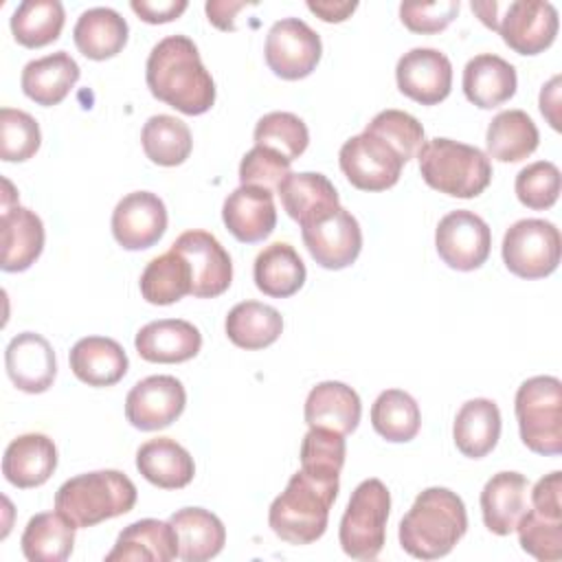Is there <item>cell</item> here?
<instances>
[{
  "instance_id": "bcb514c9",
  "label": "cell",
  "mask_w": 562,
  "mask_h": 562,
  "mask_svg": "<svg viewBox=\"0 0 562 562\" xmlns=\"http://www.w3.org/2000/svg\"><path fill=\"white\" fill-rule=\"evenodd\" d=\"M364 130L384 138L402 156L404 162L415 158L424 145L422 123L404 110H382L367 123Z\"/></svg>"
},
{
  "instance_id": "f907efd6",
  "label": "cell",
  "mask_w": 562,
  "mask_h": 562,
  "mask_svg": "<svg viewBox=\"0 0 562 562\" xmlns=\"http://www.w3.org/2000/svg\"><path fill=\"white\" fill-rule=\"evenodd\" d=\"M132 11L147 24H165L180 18L189 2L187 0H132Z\"/></svg>"
},
{
  "instance_id": "e575fe53",
  "label": "cell",
  "mask_w": 562,
  "mask_h": 562,
  "mask_svg": "<svg viewBox=\"0 0 562 562\" xmlns=\"http://www.w3.org/2000/svg\"><path fill=\"white\" fill-rule=\"evenodd\" d=\"M75 525L61 512L35 514L20 538L22 553L31 562H64L75 547Z\"/></svg>"
},
{
  "instance_id": "db71d44e",
  "label": "cell",
  "mask_w": 562,
  "mask_h": 562,
  "mask_svg": "<svg viewBox=\"0 0 562 562\" xmlns=\"http://www.w3.org/2000/svg\"><path fill=\"white\" fill-rule=\"evenodd\" d=\"M558 105H560V75H555L547 86L540 90V112L547 116L553 130H560V116H558Z\"/></svg>"
},
{
  "instance_id": "6da1fadb",
  "label": "cell",
  "mask_w": 562,
  "mask_h": 562,
  "mask_svg": "<svg viewBox=\"0 0 562 562\" xmlns=\"http://www.w3.org/2000/svg\"><path fill=\"white\" fill-rule=\"evenodd\" d=\"M145 81L158 101L189 116L204 114L215 103V81L187 35H167L151 48Z\"/></svg>"
},
{
  "instance_id": "b9f144b4",
  "label": "cell",
  "mask_w": 562,
  "mask_h": 562,
  "mask_svg": "<svg viewBox=\"0 0 562 562\" xmlns=\"http://www.w3.org/2000/svg\"><path fill=\"white\" fill-rule=\"evenodd\" d=\"M516 531L522 551L531 558L540 562H558L562 558V514L527 507Z\"/></svg>"
},
{
  "instance_id": "30bf717a",
  "label": "cell",
  "mask_w": 562,
  "mask_h": 562,
  "mask_svg": "<svg viewBox=\"0 0 562 562\" xmlns=\"http://www.w3.org/2000/svg\"><path fill=\"white\" fill-rule=\"evenodd\" d=\"M321 53L323 44L318 33L299 18H283L274 22L266 35V64L285 81L312 75L321 61Z\"/></svg>"
},
{
  "instance_id": "5b68a950",
  "label": "cell",
  "mask_w": 562,
  "mask_h": 562,
  "mask_svg": "<svg viewBox=\"0 0 562 562\" xmlns=\"http://www.w3.org/2000/svg\"><path fill=\"white\" fill-rule=\"evenodd\" d=\"M417 160L424 182L450 198H476L492 182V162L487 154L452 138L437 136L426 140L417 151Z\"/></svg>"
},
{
  "instance_id": "44dd1931",
  "label": "cell",
  "mask_w": 562,
  "mask_h": 562,
  "mask_svg": "<svg viewBox=\"0 0 562 562\" xmlns=\"http://www.w3.org/2000/svg\"><path fill=\"white\" fill-rule=\"evenodd\" d=\"M55 468L57 448L53 439L42 432H26L15 437L2 457L4 479L20 490L44 485Z\"/></svg>"
},
{
  "instance_id": "83f0119b",
  "label": "cell",
  "mask_w": 562,
  "mask_h": 562,
  "mask_svg": "<svg viewBox=\"0 0 562 562\" xmlns=\"http://www.w3.org/2000/svg\"><path fill=\"white\" fill-rule=\"evenodd\" d=\"M77 79L79 64L66 50H57L53 55L29 61L22 68L20 86L31 101L50 108L68 97Z\"/></svg>"
},
{
  "instance_id": "603a6c76",
  "label": "cell",
  "mask_w": 562,
  "mask_h": 562,
  "mask_svg": "<svg viewBox=\"0 0 562 562\" xmlns=\"http://www.w3.org/2000/svg\"><path fill=\"white\" fill-rule=\"evenodd\" d=\"M516 68L494 53H481L463 68L465 99L481 110H492L507 103L516 94Z\"/></svg>"
},
{
  "instance_id": "ba28073f",
  "label": "cell",
  "mask_w": 562,
  "mask_h": 562,
  "mask_svg": "<svg viewBox=\"0 0 562 562\" xmlns=\"http://www.w3.org/2000/svg\"><path fill=\"white\" fill-rule=\"evenodd\" d=\"M562 237L553 222L529 217L514 222L503 237V261L520 279H544L560 263Z\"/></svg>"
},
{
  "instance_id": "277c9868",
  "label": "cell",
  "mask_w": 562,
  "mask_h": 562,
  "mask_svg": "<svg viewBox=\"0 0 562 562\" xmlns=\"http://www.w3.org/2000/svg\"><path fill=\"white\" fill-rule=\"evenodd\" d=\"M136 485L119 470H94L68 479L55 494V509L77 529L127 514L136 505Z\"/></svg>"
},
{
  "instance_id": "7402d4cb",
  "label": "cell",
  "mask_w": 562,
  "mask_h": 562,
  "mask_svg": "<svg viewBox=\"0 0 562 562\" xmlns=\"http://www.w3.org/2000/svg\"><path fill=\"white\" fill-rule=\"evenodd\" d=\"M2 270L22 272L31 268L44 250V224L40 215L18 202L2 206Z\"/></svg>"
},
{
  "instance_id": "52a82bcc",
  "label": "cell",
  "mask_w": 562,
  "mask_h": 562,
  "mask_svg": "<svg viewBox=\"0 0 562 562\" xmlns=\"http://www.w3.org/2000/svg\"><path fill=\"white\" fill-rule=\"evenodd\" d=\"M391 494L380 479L362 481L347 503L340 518L338 540L353 560H375L384 547Z\"/></svg>"
},
{
  "instance_id": "7c38bea8",
  "label": "cell",
  "mask_w": 562,
  "mask_h": 562,
  "mask_svg": "<svg viewBox=\"0 0 562 562\" xmlns=\"http://www.w3.org/2000/svg\"><path fill=\"white\" fill-rule=\"evenodd\" d=\"M435 248L446 266L470 272L487 261L492 233L481 215L468 209H457L439 220L435 231Z\"/></svg>"
},
{
  "instance_id": "ab89813d",
  "label": "cell",
  "mask_w": 562,
  "mask_h": 562,
  "mask_svg": "<svg viewBox=\"0 0 562 562\" xmlns=\"http://www.w3.org/2000/svg\"><path fill=\"white\" fill-rule=\"evenodd\" d=\"M66 13L59 0H24L11 15V33L26 48L53 44L64 29Z\"/></svg>"
},
{
  "instance_id": "2e32d148",
  "label": "cell",
  "mask_w": 562,
  "mask_h": 562,
  "mask_svg": "<svg viewBox=\"0 0 562 562\" xmlns=\"http://www.w3.org/2000/svg\"><path fill=\"white\" fill-rule=\"evenodd\" d=\"M167 231V206L151 191H132L112 211V235L125 250H145Z\"/></svg>"
},
{
  "instance_id": "f5cc1de1",
  "label": "cell",
  "mask_w": 562,
  "mask_h": 562,
  "mask_svg": "<svg viewBox=\"0 0 562 562\" xmlns=\"http://www.w3.org/2000/svg\"><path fill=\"white\" fill-rule=\"evenodd\" d=\"M307 9L316 13L323 22H345L356 9L358 2H342V0H310Z\"/></svg>"
},
{
  "instance_id": "ee69618b",
  "label": "cell",
  "mask_w": 562,
  "mask_h": 562,
  "mask_svg": "<svg viewBox=\"0 0 562 562\" xmlns=\"http://www.w3.org/2000/svg\"><path fill=\"white\" fill-rule=\"evenodd\" d=\"M307 125L292 112H268L255 125V145L272 149L290 162L307 149Z\"/></svg>"
},
{
  "instance_id": "7bdbcfd3",
  "label": "cell",
  "mask_w": 562,
  "mask_h": 562,
  "mask_svg": "<svg viewBox=\"0 0 562 562\" xmlns=\"http://www.w3.org/2000/svg\"><path fill=\"white\" fill-rule=\"evenodd\" d=\"M345 454V435L329 428H310L301 441V470L316 479L338 481Z\"/></svg>"
},
{
  "instance_id": "74e56055",
  "label": "cell",
  "mask_w": 562,
  "mask_h": 562,
  "mask_svg": "<svg viewBox=\"0 0 562 562\" xmlns=\"http://www.w3.org/2000/svg\"><path fill=\"white\" fill-rule=\"evenodd\" d=\"M140 145L145 156L160 167H176L182 165L191 149L193 138L191 130L184 121L171 114H156L149 116L140 132Z\"/></svg>"
},
{
  "instance_id": "836d02e7",
  "label": "cell",
  "mask_w": 562,
  "mask_h": 562,
  "mask_svg": "<svg viewBox=\"0 0 562 562\" xmlns=\"http://www.w3.org/2000/svg\"><path fill=\"white\" fill-rule=\"evenodd\" d=\"M255 285L272 299H288L296 294L307 277L305 263L285 241H274L266 246L255 259Z\"/></svg>"
},
{
  "instance_id": "ac0fdd59",
  "label": "cell",
  "mask_w": 562,
  "mask_h": 562,
  "mask_svg": "<svg viewBox=\"0 0 562 562\" xmlns=\"http://www.w3.org/2000/svg\"><path fill=\"white\" fill-rule=\"evenodd\" d=\"M9 380L24 393H44L53 386L57 362L50 342L35 331H22L4 349Z\"/></svg>"
},
{
  "instance_id": "f1b7e54d",
  "label": "cell",
  "mask_w": 562,
  "mask_h": 562,
  "mask_svg": "<svg viewBox=\"0 0 562 562\" xmlns=\"http://www.w3.org/2000/svg\"><path fill=\"white\" fill-rule=\"evenodd\" d=\"M178 558V536L171 522L156 518H143L127 525L112 551L105 555V562L114 560H134V562H169Z\"/></svg>"
},
{
  "instance_id": "9a60e30c",
  "label": "cell",
  "mask_w": 562,
  "mask_h": 562,
  "mask_svg": "<svg viewBox=\"0 0 562 562\" xmlns=\"http://www.w3.org/2000/svg\"><path fill=\"white\" fill-rule=\"evenodd\" d=\"M187 406V391L173 375H149L138 380L125 397V417L138 430L171 426Z\"/></svg>"
},
{
  "instance_id": "f35d334b",
  "label": "cell",
  "mask_w": 562,
  "mask_h": 562,
  "mask_svg": "<svg viewBox=\"0 0 562 562\" xmlns=\"http://www.w3.org/2000/svg\"><path fill=\"white\" fill-rule=\"evenodd\" d=\"M371 426L382 439L391 443H406L417 437L422 413L413 395L402 389H386L371 406Z\"/></svg>"
},
{
  "instance_id": "7a4b0ae2",
  "label": "cell",
  "mask_w": 562,
  "mask_h": 562,
  "mask_svg": "<svg viewBox=\"0 0 562 562\" xmlns=\"http://www.w3.org/2000/svg\"><path fill=\"white\" fill-rule=\"evenodd\" d=\"M468 531V514L459 494L448 487H428L417 494L400 520V544L417 560L448 555Z\"/></svg>"
},
{
  "instance_id": "60d3db41",
  "label": "cell",
  "mask_w": 562,
  "mask_h": 562,
  "mask_svg": "<svg viewBox=\"0 0 562 562\" xmlns=\"http://www.w3.org/2000/svg\"><path fill=\"white\" fill-rule=\"evenodd\" d=\"M140 294L151 305H171L191 294L189 263L171 248L165 255L154 257L138 281Z\"/></svg>"
},
{
  "instance_id": "11a10c76",
  "label": "cell",
  "mask_w": 562,
  "mask_h": 562,
  "mask_svg": "<svg viewBox=\"0 0 562 562\" xmlns=\"http://www.w3.org/2000/svg\"><path fill=\"white\" fill-rule=\"evenodd\" d=\"M470 7L481 18V22L487 29L496 31V20H498V13H501V2H496V0H492V2H472Z\"/></svg>"
},
{
  "instance_id": "e0dca14e",
  "label": "cell",
  "mask_w": 562,
  "mask_h": 562,
  "mask_svg": "<svg viewBox=\"0 0 562 562\" xmlns=\"http://www.w3.org/2000/svg\"><path fill=\"white\" fill-rule=\"evenodd\" d=\"M395 81L402 94L422 103H441L452 88V64L437 48H411L395 66Z\"/></svg>"
},
{
  "instance_id": "8fae6325",
  "label": "cell",
  "mask_w": 562,
  "mask_h": 562,
  "mask_svg": "<svg viewBox=\"0 0 562 562\" xmlns=\"http://www.w3.org/2000/svg\"><path fill=\"white\" fill-rule=\"evenodd\" d=\"M301 237L312 259L327 270L351 266L362 250L360 224L342 206L301 224Z\"/></svg>"
},
{
  "instance_id": "ffe728a7",
  "label": "cell",
  "mask_w": 562,
  "mask_h": 562,
  "mask_svg": "<svg viewBox=\"0 0 562 562\" xmlns=\"http://www.w3.org/2000/svg\"><path fill=\"white\" fill-rule=\"evenodd\" d=\"M136 351L147 362L176 364L198 356L202 347L200 329L182 318H160L143 325L134 338Z\"/></svg>"
},
{
  "instance_id": "4fadbf2b",
  "label": "cell",
  "mask_w": 562,
  "mask_h": 562,
  "mask_svg": "<svg viewBox=\"0 0 562 562\" xmlns=\"http://www.w3.org/2000/svg\"><path fill=\"white\" fill-rule=\"evenodd\" d=\"M191 270V294L198 299H215L224 294L233 281V261L215 235L206 231H184L171 244Z\"/></svg>"
},
{
  "instance_id": "cb8c5ba5",
  "label": "cell",
  "mask_w": 562,
  "mask_h": 562,
  "mask_svg": "<svg viewBox=\"0 0 562 562\" xmlns=\"http://www.w3.org/2000/svg\"><path fill=\"white\" fill-rule=\"evenodd\" d=\"M70 369L88 386H112L127 373L130 360L125 349L105 336H86L70 349Z\"/></svg>"
},
{
  "instance_id": "816d5d0a",
  "label": "cell",
  "mask_w": 562,
  "mask_h": 562,
  "mask_svg": "<svg viewBox=\"0 0 562 562\" xmlns=\"http://www.w3.org/2000/svg\"><path fill=\"white\" fill-rule=\"evenodd\" d=\"M250 7V2H233V0H211L204 4L209 22L222 31H235V15L237 11Z\"/></svg>"
},
{
  "instance_id": "d6986e66",
  "label": "cell",
  "mask_w": 562,
  "mask_h": 562,
  "mask_svg": "<svg viewBox=\"0 0 562 562\" xmlns=\"http://www.w3.org/2000/svg\"><path fill=\"white\" fill-rule=\"evenodd\" d=\"M222 220L228 233L244 244L263 241L277 226L272 191L252 184H239L222 206Z\"/></svg>"
},
{
  "instance_id": "c3c4849f",
  "label": "cell",
  "mask_w": 562,
  "mask_h": 562,
  "mask_svg": "<svg viewBox=\"0 0 562 562\" xmlns=\"http://www.w3.org/2000/svg\"><path fill=\"white\" fill-rule=\"evenodd\" d=\"M290 165L292 162L285 160L281 154L255 145L250 151L244 154L239 162V182L277 191V187L290 173Z\"/></svg>"
},
{
  "instance_id": "7dc6e473",
  "label": "cell",
  "mask_w": 562,
  "mask_h": 562,
  "mask_svg": "<svg viewBox=\"0 0 562 562\" xmlns=\"http://www.w3.org/2000/svg\"><path fill=\"white\" fill-rule=\"evenodd\" d=\"M560 182L558 165L551 160H536L518 171L514 189L520 204L531 211H544L558 202Z\"/></svg>"
},
{
  "instance_id": "8d00e7d4",
  "label": "cell",
  "mask_w": 562,
  "mask_h": 562,
  "mask_svg": "<svg viewBox=\"0 0 562 562\" xmlns=\"http://www.w3.org/2000/svg\"><path fill=\"white\" fill-rule=\"evenodd\" d=\"M224 327L233 345L257 351L277 342L283 331V318L272 305L259 301H241L228 312Z\"/></svg>"
},
{
  "instance_id": "8992f818",
  "label": "cell",
  "mask_w": 562,
  "mask_h": 562,
  "mask_svg": "<svg viewBox=\"0 0 562 562\" xmlns=\"http://www.w3.org/2000/svg\"><path fill=\"white\" fill-rule=\"evenodd\" d=\"M522 443L544 457L562 452V382L553 375L525 380L514 400Z\"/></svg>"
},
{
  "instance_id": "4dcf8cb0",
  "label": "cell",
  "mask_w": 562,
  "mask_h": 562,
  "mask_svg": "<svg viewBox=\"0 0 562 562\" xmlns=\"http://www.w3.org/2000/svg\"><path fill=\"white\" fill-rule=\"evenodd\" d=\"M277 193L281 198L283 211L294 222H299V226L340 206L338 191L331 180L314 171H290L285 180L277 187Z\"/></svg>"
},
{
  "instance_id": "9c48e42d",
  "label": "cell",
  "mask_w": 562,
  "mask_h": 562,
  "mask_svg": "<svg viewBox=\"0 0 562 562\" xmlns=\"http://www.w3.org/2000/svg\"><path fill=\"white\" fill-rule=\"evenodd\" d=\"M338 162L345 178L360 191H386L395 187L406 165L384 138L367 130L345 140Z\"/></svg>"
},
{
  "instance_id": "1f68e13d",
  "label": "cell",
  "mask_w": 562,
  "mask_h": 562,
  "mask_svg": "<svg viewBox=\"0 0 562 562\" xmlns=\"http://www.w3.org/2000/svg\"><path fill=\"white\" fill-rule=\"evenodd\" d=\"M127 22L110 7H92L77 18L72 40L77 50L94 61L119 55L127 44Z\"/></svg>"
},
{
  "instance_id": "484cf974",
  "label": "cell",
  "mask_w": 562,
  "mask_h": 562,
  "mask_svg": "<svg viewBox=\"0 0 562 562\" xmlns=\"http://www.w3.org/2000/svg\"><path fill=\"white\" fill-rule=\"evenodd\" d=\"M303 413L310 428H329L340 435H349L358 428L362 404L351 386L327 380L307 393Z\"/></svg>"
},
{
  "instance_id": "d590c367",
  "label": "cell",
  "mask_w": 562,
  "mask_h": 562,
  "mask_svg": "<svg viewBox=\"0 0 562 562\" xmlns=\"http://www.w3.org/2000/svg\"><path fill=\"white\" fill-rule=\"evenodd\" d=\"M538 127L522 110L498 112L485 134L487 156L501 162H520L538 149Z\"/></svg>"
},
{
  "instance_id": "f6af8a7d",
  "label": "cell",
  "mask_w": 562,
  "mask_h": 562,
  "mask_svg": "<svg viewBox=\"0 0 562 562\" xmlns=\"http://www.w3.org/2000/svg\"><path fill=\"white\" fill-rule=\"evenodd\" d=\"M42 132L37 121L15 108L0 110V158L4 162H24L37 154Z\"/></svg>"
},
{
  "instance_id": "4316f807",
  "label": "cell",
  "mask_w": 562,
  "mask_h": 562,
  "mask_svg": "<svg viewBox=\"0 0 562 562\" xmlns=\"http://www.w3.org/2000/svg\"><path fill=\"white\" fill-rule=\"evenodd\" d=\"M138 472L160 490H182L193 481L195 463L187 448L171 437H156L136 450Z\"/></svg>"
},
{
  "instance_id": "5bb4252c",
  "label": "cell",
  "mask_w": 562,
  "mask_h": 562,
  "mask_svg": "<svg viewBox=\"0 0 562 562\" xmlns=\"http://www.w3.org/2000/svg\"><path fill=\"white\" fill-rule=\"evenodd\" d=\"M496 31L518 55H538L547 50L558 35V9L544 0H514L501 4Z\"/></svg>"
},
{
  "instance_id": "3957f363",
  "label": "cell",
  "mask_w": 562,
  "mask_h": 562,
  "mask_svg": "<svg viewBox=\"0 0 562 562\" xmlns=\"http://www.w3.org/2000/svg\"><path fill=\"white\" fill-rule=\"evenodd\" d=\"M338 496V481L316 479L303 470L294 472L285 490L268 509V525L288 544L316 542L329 520V509Z\"/></svg>"
},
{
  "instance_id": "681fc988",
  "label": "cell",
  "mask_w": 562,
  "mask_h": 562,
  "mask_svg": "<svg viewBox=\"0 0 562 562\" xmlns=\"http://www.w3.org/2000/svg\"><path fill=\"white\" fill-rule=\"evenodd\" d=\"M459 13V0H437V2H402L400 20L402 24L422 35L443 31Z\"/></svg>"
},
{
  "instance_id": "d6a6232c",
  "label": "cell",
  "mask_w": 562,
  "mask_h": 562,
  "mask_svg": "<svg viewBox=\"0 0 562 562\" xmlns=\"http://www.w3.org/2000/svg\"><path fill=\"white\" fill-rule=\"evenodd\" d=\"M454 446L463 457L481 459L490 454L501 437V411L487 397L468 400L454 417Z\"/></svg>"
},
{
  "instance_id": "d4e9b609",
  "label": "cell",
  "mask_w": 562,
  "mask_h": 562,
  "mask_svg": "<svg viewBox=\"0 0 562 562\" xmlns=\"http://www.w3.org/2000/svg\"><path fill=\"white\" fill-rule=\"evenodd\" d=\"M529 481L520 472L494 474L481 492V514L485 527L496 536L516 531L520 516L527 512Z\"/></svg>"
},
{
  "instance_id": "f546056e",
  "label": "cell",
  "mask_w": 562,
  "mask_h": 562,
  "mask_svg": "<svg viewBox=\"0 0 562 562\" xmlns=\"http://www.w3.org/2000/svg\"><path fill=\"white\" fill-rule=\"evenodd\" d=\"M169 522L178 536V558L184 562H204L224 549V522L209 509L182 507L171 514Z\"/></svg>"
}]
</instances>
